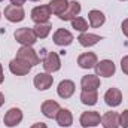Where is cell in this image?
I'll list each match as a JSON object with an SVG mask.
<instances>
[{
	"mask_svg": "<svg viewBox=\"0 0 128 128\" xmlns=\"http://www.w3.org/2000/svg\"><path fill=\"white\" fill-rule=\"evenodd\" d=\"M52 40L58 46H68L73 42V34L68 32V30H66V28H58L57 32L54 33Z\"/></svg>",
	"mask_w": 128,
	"mask_h": 128,
	"instance_id": "30bf717a",
	"label": "cell"
},
{
	"mask_svg": "<svg viewBox=\"0 0 128 128\" xmlns=\"http://www.w3.org/2000/svg\"><path fill=\"white\" fill-rule=\"evenodd\" d=\"M43 67H45L46 73L58 72L60 67H61V61H60L58 54H55V52H48L46 57L43 58Z\"/></svg>",
	"mask_w": 128,
	"mask_h": 128,
	"instance_id": "ba28073f",
	"label": "cell"
},
{
	"mask_svg": "<svg viewBox=\"0 0 128 128\" xmlns=\"http://www.w3.org/2000/svg\"><path fill=\"white\" fill-rule=\"evenodd\" d=\"M51 18V9L48 4H42V6H36L32 10V20L36 24H42V22H48V20Z\"/></svg>",
	"mask_w": 128,
	"mask_h": 128,
	"instance_id": "277c9868",
	"label": "cell"
},
{
	"mask_svg": "<svg viewBox=\"0 0 128 128\" xmlns=\"http://www.w3.org/2000/svg\"><path fill=\"white\" fill-rule=\"evenodd\" d=\"M122 2H124V0H122Z\"/></svg>",
	"mask_w": 128,
	"mask_h": 128,
	"instance_id": "d590c367",
	"label": "cell"
},
{
	"mask_svg": "<svg viewBox=\"0 0 128 128\" xmlns=\"http://www.w3.org/2000/svg\"><path fill=\"white\" fill-rule=\"evenodd\" d=\"M57 92H58V96L61 98H70L74 94V84H73V80H68V79L61 80L58 88H57Z\"/></svg>",
	"mask_w": 128,
	"mask_h": 128,
	"instance_id": "2e32d148",
	"label": "cell"
},
{
	"mask_svg": "<svg viewBox=\"0 0 128 128\" xmlns=\"http://www.w3.org/2000/svg\"><path fill=\"white\" fill-rule=\"evenodd\" d=\"M51 28H52V26H51L49 22L36 24V26L33 27V30H34V34L37 36V39H39V37H40V39H45V37H48V34L51 33Z\"/></svg>",
	"mask_w": 128,
	"mask_h": 128,
	"instance_id": "cb8c5ba5",
	"label": "cell"
},
{
	"mask_svg": "<svg viewBox=\"0 0 128 128\" xmlns=\"http://www.w3.org/2000/svg\"><path fill=\"white\" fill-rule=\"evenodd\" d=\"M119 127L128 128V110H124L119 115Z\"/></svg>",
	"mask_w": 128,
	"mask_h": 128,
	"instance_id": "484cf974",
	"label": "cell"
},
{
	"mask_svg": "<svg viewBox=\"0 0 128 128\" xmlns=\"http://www.w3.org/2000/svg\"><path fill=\"white\" fill-rule=\"evenodd\" d=\"M30 128H48V127H46V124H43V122H37V124H33Z\"/></svg>",
	"mask_w": 128,
	"mask_h": 128,
	"instance_id": "f546056e",
	"label": "cell"
},
{
	"mask_svg": "<svg viewBox=\"0 0 128 128\" xmlns=\"http://www.w3.org/2000/svg\"><path fill=\"white\" fill-rule=\"evenodd\" d=\"M72 27H73L74 30H78V32L85 33L86 30H88V22H86L85 18H82V16H76L74 20H72Z\"/></svg>",
	"mask_w": 128,
	"mask_h": 128,
	"instance_id": "d4e9b609",
	"label": "cell"
},
{
	"mask_svg": "<svg viewBox=\"0 0 128 128\" xmlns=\"http://www.w3.org/2000/svg\"><path fill=\"white\" fill-rule=\"evenodd\" d=\"M94 68H96L97 76H103V78H110V76H113V74H115V70H116L113 61H110V60H101L100 63L96 64Z\"/></svg>",
	"mask_w": 128,
	"mask_h": 128,
	"instance_id": "52a82bcc",
	"label": "cell"
},
{
	"mask_svg": "<svg viewBox=\"0 0 128 128\" xmlns=\"http://www.w3.org/2000/svg\"><path fill=\"white\" fill-rule=\"evenodd\" d=\"M79 121H80V125L84 128L97 127L101 122V116H100V113L96 112V110H90V112H84L80 115V119Z\"/></svg>",
	"mask_w": 128,
	"mask_h": 128,
	"instance_id": "8992f818",
	"label": "cell"
},
{
	"mask_svg": "<svg viewBox=\"0 0 128 128\" xmlns=\"http://www.w3.org/2000/svg\"><path fill=\"white\" fill-rule=\"evenodd\" d=\"M55 119H57L60 127H70L73 124V115H72V112L68 109H60Z\"/></svg>",
	"mask_w": 128,
	"mask_h": 128,
	"instance_id": "ffe728a7",
	"label": "cell"
},
{
	"mask_svg": "<svg viewBox=\"0 0 128 128\" xmlns=\"http://www.w3.org/2000/svg\"><path fill=\"white\" fill-rule=\"evenodd\" d=\"M88 20H90V24H91V27H101L103 24H104V21H106V16H104V14L103 12H100V10H90V14H88Z\"/></svg>",
	"mask_w": 128,
	"mask_h": 128,
	"instance_id": "44dd1931",
	"label": "cell"
},
{
	"mask_svg": "<svg viewBox=\"0 0 128 128\" xmlns=\"http://www.w3.org/2000/svg\"><path fill=\"white\" fill-rule=\"evenodd\" d=\"M10 3L15 4V6H22L26 3V0H10Z\"/></svg>",
	"mask_w": 128,
	"mask_h": 128,
	"instance_id": "f1b7e54d",
	"label": "cell"
},
{
	"mask_svg": "<svg viewBox=\"0 0 128 128\" xmlns=\"http://www.w3.org/2000/svg\"><path fill=\"white\" fill-rule=\"evenodd\" d=\"M0 18H2V14H0Z\"/></svg>",
	"mask_w": 128,
	"mask_h": 128,
	"instance_id": "836d02e7",
	"label": "cell"
},
{
	"mask_svg": "<svg viewBox=\"0 0 128 128\" xmlns=\"http://www.w3.org/2000/svg\"><path fill=\"white\" fill-rule=\"evenodd\" d=\"M14 37L22 46H33L36 43V40H37V36L34 34V30L33 28H28V27L18 28L16 32L14 33Z\"/></svg>",
	"mask_w": 128,
	"mask_h": 128,
	"instance_id": "6da1fadb",
	"label": "cell"
},
{
	"mask_svg": "<svg viewBox=\"0 0 128 128\" xmlns=\"http://www.w3.org/2000/svg\"><path fill=\"white\" fill-rule=\"evenodd\" d=\"M52 82H54V78L49 73H37L33 79V84L39 91H45V90L51 88Z\"/></svg>",
	"mask_w": 128,
	"mask_h": 128,
	"instance_id": "8fae6325",
	"label": "cell"
},
{
	"mask_svg": "<svg viewBox=\"0 0 128 128\" xmlns=\"http://www.w3.org/2000/svg\"><path fill=\"white\" fill-rule=\"evenodd\" d=\"M121 68H122V72H124L125 74H128V55L121 60Z\"/></svg>",
	"mask_w": 128,
	"mask_h": 128,
	"instance_id": "4316f807",
	"label": "cell"
},
{
	"mask_svg": "<svg viewBox=\"0 0 128 128\" xmlns=\"http://www.w3.org/2000/svg\"><path fill=\"white\" fill-rule=\"evenodd\" d=\"M97 61V55L94 52H85V54H80L79 58H78V64L80 68H92L96 67Z\"/></svg>",
	"mask_w": 128,
	"mask_h": 128,
	"instance_id": "9a60e30c",
	"label": "cell"
},
{
	"mask_svg": "<svg viewBox=\"0 0 128 128\" xmlns=\"http://www.w3.org/2000/svg\"><path fill=\"white\" fill-rule=\"evenodd\" d=\"M80 3L79 2H76V0H73V2H68V6H67V9L64 10L63 14L60 15V20H63V21H70V20H74L79 14H80Z\"/></svg>",
	"mask_w": 128,
	"mask_h": 128,
	"instance_id": "7c38bea8",
	"label": "cell"
},
{
	"mask_svg": "<svg viewBox=\"0 0 128 128\" xmlns=\"http://www.w3.org/2000/svg\"><path fill=\"white\" fill-rule=\"evenodd\" d=\"M48 6H49V9H51V14L60 16L64 10L67 9L68 0H51V2L48 3Z\"/></svg>",
	"mask_w": 128,
	"mask_h": 128,
	"instance_id": "7402d4cb",
	"label": "cell"
},
{
	"mask_svg": "<svg viewBox=\"0 0 128 128\" xmlns=\"http://www.w3.org/2000/svg\"><path fill=\"white\" fill-rule=\"evenodd\" d=\"M16 58L26 61V63L32 64V66H37L40 63V58L37 57L36 51L33 49L32 46H21L18 51H16Z\"/></svg>",
	"mask_w": 128,
	"mask_h": 128,
	"instance_id": "7a4b0ae2",
	"label": "cell"
},
{
	"mask_svg": "<svg viewBox=\"0 0 128 128\" xmlns=\"http://www.w3.org/2000/svg\"><path fill=\"white\" fill-rule=\"evenodd\" d=\"M3 103H4V96H3V94L0 92V107L3 106Z\"/></svg>",
	"mask_w": 128,
	"mask_h": 128,
	"instance_id": "1f68e13d",
	"label": "cell"
},
{
	"mask_svg": "<svg viewBox=\"0 0 128 128\" xmlns=\"http://www.w3.org/2000/svg\"><path fill=\"white\" fill-rule=\"evenodd\" d=\"M60 109H61L60 104H58L57 101H54V100H46V101L42 103V113H43L46 118H49V119L55 118Z\"/></svg>",
	"mask_w": 128,
	"mask_h": 128,
	"instance_id": "5bb4252c",
	"label": "cell"
},
{
	"mask_svg": "<svg viewBox=\"0 0 128 128\" xmlns=\"http://www.w3.org/2000/svg\"><path fill=\"white\" fill-rule=\"evenodd\" d=\"M80 85H82V90H86V91H97L100 88V79L97 74H86L80 80Z\"/></svg>",
	"mask_w": 128,
	"mask_h": 128,
	"instance_id": "e0dca14e",
	"label": "cell"
},
{
	"mask_svg": "<svg viewBox=\"0 0 128 128\" xmlns=\"http://www.w3.org/2000/svg\"><path fill=\"white\" fill-rule=\"evenodd\" d=\"M21 121H22V112H21V109H18V107L9 109V110L6 112V115H4V125L9 127V128L20 125Z\"/></svg>",
	"mask_w": 128,
	"mask_h": 128,
	"instance_id": "9c48e42d",
	"label": "cell"
},
{
	"mask_svg": "<svg viewBox=\"0 0 128 128\" xmlns=\"http://www.w3.org/2000/svg\"><path fill=\"white\" fill-rule=\"evenodd\" d=\"M0 2H3V0H0Z\"/></svg>",
	"mask_w": 128,
	"mask_h": 128,
	"instance_id": "e575fe53",
	"label": "cell"
},
{
	"mask_svg": "<svg viewBox=\"0 0 128 128\" xmlns=\"http://www.w3.org/2000/svg\"><path fill=\"white\" fill-rule=\"evenodd\" d=\"M3 79H4V76H3V67L0 64V84H3Z\"/></svg>",
	"mask_w": 128,
	"mask_h": 128,
	"instance_id": "4dcf8cb0",
	"label": "cell"
},
{
	"mask_svg": "<svg viewBox=\"0 0 128 128\" xmlns=\"http://www.w3.org/2000/svg\"><path fill=\"white\" fill-rule=\"evenodd\" d=\"M32 2H40V0H32Z\"/></svg>",
	"mask_w": 128,
	"mask_h": 128,
	"instance_id": "d6a6232c",
	"label": "cell"
},
{
	"mask_svg": "<svg viewBox=\"0 0 128 128\" xmlns=\"http://www.w3.org/2000/svg\"><path fill=\"white\" fill-rule=\"evenodd\" d=\"M101 125L104 128H119V115L116 112H107L101 116Z\"/></svg>",
	"mask_w": 128,
	"mask_h": 128,
	"instance_id": "ac0fdd59",
	"label": "cell"
},
{
	"mask_svg": "<svg viewBox=\"0 0 128 128\" xmlns=\"http://www.w3.org/2000/svg\"><path fill=\"white\" fill-rule=\"evenodd\" d=\"M78 40H79V43H80L82 46H85V48H90V46H94V45H97V43L101 40V36L85 32V33H82V34L78 37Z\"/></svg>",
	"mask_w": 128,
	"mask_h": 128,
	"instance_id": "d6986e66",
	"label": "cell"
},
{
	"mask_svg": "<svg viewBox=\"0 0 128 128\" xmlns=\"http://www.w3.org/2000/svg\"><path fill=\"white\" fill-rule=\"evenodd\" d=\"M104 101L110 107H118L122 103V92L118 88H110L104 94Z\"/></svg>",
	"mask_w": 128,
	"mask_h": 128,
	"instance_id": "4fadbf2b",
	"label": "cell"
},
{
	"mask_svg": "<svg viewBox=\"0 0 128 128\" xmlns=\"http://www.w3.org/2000/svg\"><path fill=\"white\" fill-rule=\"evenodd\" d=\"M98 100V94L97 91H86V90H82L80 92V101L85 104V106H94Z\"/></svg>",
	"mask_w": 128,
	"mask_h": 128,
	"instance_id": "603a6c76",
	"label": "cell"
},
{
	"mask_svg": "<svg viewBox=\"0 0 128 128\" xmlns=\"http://www.w3.org/2000/svg\"><path fill=\"white\" fill-rule=\"evenodd\" d=\"M32 67H33L32 64L26 63V61H22V60H20V58H16V57L9 63V70H10V73H14V74H16V76H24V74L30 73Z\"/></svg>",
	"mask_w": 128,
	"mask_h": 128,
	"instance_id": "5b68a950",
	"label": "cell"
},
{
	"mask_svg": "<svg viewBox=\"0 0 128 128\" xmlns=\"http://www.w3.org/2000/svg\"><path fill=\"white\" fill-rule=\"evenodd\" d=\"M26 16V12L22 9V6H15V4H9L4 8V18L10 22H21Z\"/></svg>",
	"mask_w": 128,
	"mask_h": 128,
	"instance_id": "3957f363",
	"label": "cell"
},
{
	"mask_svg": "<svg viewBox=\"0 0 128 128\" xmlns=\"http://www.w3.org/2000/svg\"><path fill=\"white\" fill-rule=\"evenodd\" d=\"M122 33L128 37V18L124 20V22H122Z\"/></svg>",
	"mask_w": 128,
	"mask_h": 128,
	"instance_id": "83f0119b",
	"label": "cell"
}]
</instances>
